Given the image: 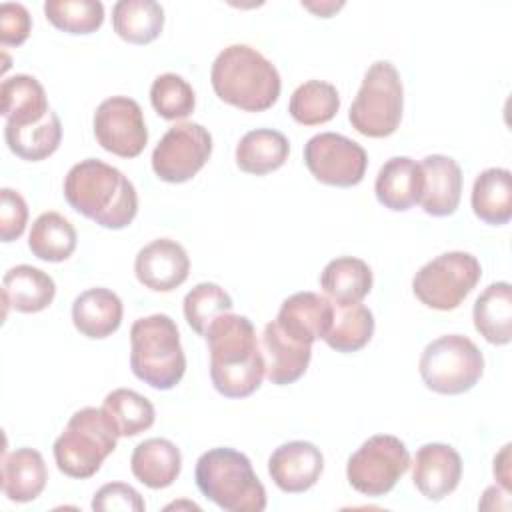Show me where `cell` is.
<instances>
[{"label":"cell","instance_id":"cell-1","mask_svg":"<svg viewBox=\"0 0 512 512\" xmlns=\"http://www.w3.org/2000/svg\"><path fill=\"white\" fill-rule=\"evenodd\" d=\"M210 352V380L226 398L254 394L266 376L264 354L250 318L224 312L204 332Z\"/></svg>","mask_w":512,"mask_h":512},{"label":"cell","instance_id":"cell-2","mask_svg":"<svg viewBox=\"0 0 512 512\" xmlns=\"http://www.w3.org/2000/svg\"><path fill=\"white\" fill-rule=\"evenodd\" d=\"M64 198L72 210L108 230L126 228L138 214L134 184L98 158L80 160L68 170Z\"/></svg>","mask_w":512,"mask_h":512},{"label":"cell","instance_id":"cell-3","mask_svg":"<svg viewBox=\"0 0 512 512\" xmlns=\"http://www.w3.org/2000/svg\"><path fill=\"white\" fill-rule=\"evenodd\" d=\"M210 82L222 102L244 112L272 108L282 88L276 66L246 44H230L214 58Z\"/></svg>","mask_w":512,"mask_h":512},{"label":"cell","instance_id":"cell-4","mask_svg":"<svg viewBox=\"0 0 512 512\" xmlns=\"http://www.w3.org/2000/svg\"><path fill=\"white\" fill-rule=\"evenodd\" d=\"M196 486L210 502L226 512H262L266 488L256 476L246 454L234 448H212L204 452L194 470Z\"/></svg>","mask_w":512,"mask_h":512},{"label":"cell","instance_id":"cell-5","mask_svg":"<svg viewBox=\"0 0 512 512\" xmlns=\"http://www.w3.org/2000/svg\"><path fill=\"white\" fill-rule=\"evenodd\" d=\"M130 368L138 380L156 390H170L182 380L186 356L178 326L168 314H150L132 324Z\"/></svg>","mask_w":512,"mask_h":512},{"label":"cell","instance_id":"cell-6","mask_svg":"<svg viewBox=\"0 0 512 512\" xmlns=\"http://www.w3.org/2000/svg\"><path fill=\"white\" fill-rule=\"evenodd\" d=\"M118 438L120 436L104 408H80L70 416L64 432L54 440L52 452L56 466L70 478H92L116 450Z\"/></svg>","mask_w":512,"mask_h":512},{"label":"cell","instance_id":"cell-7","mask_svg":"<svg viewBox=\"0 0 512 512\" xmlns=\"http://www.w3.org/2000/svg\"><path fill=\"white\" fill-rule=\"evenodd\" d=\"M404 112V86L396 66L388 60L374 62L358 88L348 120L368 138H386L400 126Z\"/></svg>","mask_w":512,"mask_h":512},{"label":"cell","instance_id":"cell-8","mask_svg":"<svg viewBox=\"0 0 512 512\" xmlns=\"http://www.w3.org/2000/svg\"><path fill=\"white\" fill-rule=\"evenodd\" d=\"M418 370L428 390L456 396L478 384L484 374V356L468 336L446 334L426 344Z\"/></svg>","mask_w":512,"mask_h":512},{"label":"cell","instance_id":"cell-9","mask_svg":"<svg viewBox=\"0 0 512 512\" xmlns=\"http://www.w3.org/2000/svg\"><path fill=\"white\" fill-rule=\"evenodd\" d=\"M482 276L478 258L452 250L426 262L412 278L414 296L428 308L448 312L458 308Z\"/></svg>","mask_w":512,"mask_h":512},{"label":"cell","instance_id":"cell-10","mask_svg":"<svg viewBox=\"0 0 512 512\" xmlns=\"http://www.w3.org/2000/svg\"><path fill=\"white\" fill-rule=\"evenodd\" d=\"M410 468L406 444L392 434H374L348 458V484L364 496H384Z\"/></svg>","mask_w":512,"mask_h":512},{"label":"cell","instance_id":"cell-11","mask_svg":"<svg viewBox=\"0 0 512 512\" xmlns=\"http://www.w3.org/2000/svg\"><path fill=\"white\" fill-rule=\"evenodd\" d=\"M212 154V136L198 122L172 126L152 152L154 174L170 184L192 180Z\"/></svg>","mask_w":512,"mask_h":512},{"label":"cell","instance_id":"cell-12","mask_svg":"<svg viewBox=\"0 0 512 512\" xmlns=\"http://www.w3.org/2000/svg\"><path fill=\"white\" fill-rule=\"evenodd\" d=\"M304 164L318 182L350 188L364 180L368 154L358 142L342 134L320 132L304 144Z\"/></svg>","mask_w":512,"mask_h":512},{"label":"cell","instance_id":"cell-13","mask_svg":"<svg viewBox=\"0 0 512 512\" xmlns=\"http://www.w3.org/2000/svg\"><path fill=\"white\" fill-rule=\"evenodd\" d=\"M94 138L110 154L136 158L148 142V128L142 108L128 96H110L94 112Z\"/></svg>","mask_w":512,"mask_h":512},{"label":"cell","instance_id":"cell-14","mask_svg":"<svg viewBox=\"0 0 512 512\" xmlns=\"http://www.w3.org/2000/svg\"><path fill=\"white\" fill-rule=\"evenodd\" d=\"M190 272L184 246L172 238H156L138 250L134 274L138 282L154 292H172L182 286Z\"/></svg>","mask_w":512,"mask_h":512},{"label":"cell","instance_id":"cell-15","mask_svg":"<svg viewBox=\"0 0 512 512\" xmlns=\"http://www.w3.org/2000/svg\"><path fill=\"white\" fill-rule=\"evenodd\" d=\"M324 456L318 446L306 440L280 444L268 458V474L272 482L286 494L310 490L322 476Z\"/></svg>","mask_w":512,"mask_h":512},{"label":"cell","instance_id":"cell-16","mask_svg":"<svg viewBox=\"0 0 512 512\" xmlns=\"http://www.w3.org/2000/svg\"><path fill=\"white\" fill-rule=\"evenodd\" d=\"M462 478V458L450 444L428 442L418 448L412 464L416 490L432 502L452 494Z\"/></svg>","mask_w":512,"mask_h":512},{"label":"cell","instance_id":"cell-17","mask_svg":"<svg viewBox=\"0 0 512 512\" xmlns=\"http://www.w3.org/2000/svg\"><path fill=\"white\" fill-rule=\"evenodd\" d=\"M332 318L334 304L326 296L316 292H296L282 302L274 322L292 340L312 346L326 336Z\"/></svg>","mask_w":512,"mask_h":512},{"label":"cell","instance_id":"cell-18","mask_svg":"<svg viewBox=\"0 0 512 512\" xmlns=\"http://www.w3.org/2000/svg\"><path fill=\"white\" fill-rule=\"evenodd\" d=\"M374 192L376 200L392 212H406L420 204L424 192V170L420 162L408 156H392L380 166Z\"/></svg>","mask_w":512,"mask_h":512},{"label":"cell","instance_id":"cell-19","mask_svg":"<svg viewBox=\"0 0 512 512\" xmlns=\"http://www.w3.org/2000/svg\"><path fill=\"white\" fill-rule=\"evenodd\" d=\"M420 166L424 170L422 210L436 218L454 214L462 196V168L458 162L444 154H430Z\"/></svg>","mask_w":512,"mask_h":512},{"label":"cell","instance_id":"cell-20","mask_svg":"<svg viewBox=\"0 0 512 512\" xmlns=\"http://www.w3.org/2000/svg\"><path fill=\"white\" fill-rule=\"evenodd\" d=\"M260 348L264 354L266 378L276 386H286L302 378L312 358V346L286 336L274 320L264 326Z\"/></svg>","mask_w":512,"mask_h":512},{"label":"cell","instance_id":"cell-21","mask_svg":"<svg viewBox=\"0 0 512 512\" xmlns=\"http://www.w3.org/2000/svg\"><path fill=\"white\" fill-rule=\"evenodd\" d=\"M124 316L122 300L116 292L108 288H88L80 292L72 302V322L74 328L92 340H102L112 336Z\"/></svg>","mask_w":512,"mask_h":512},{"label":"cell","instance_id":"cell-22","mask_svg":"<svg viewBox=\"0 0 512 512\" xmlns=\"http://www.w3.org/2000/svg\"><path fill=\"white\" fill-rule=\"evenodd\" d=\"M56 296V284L44 270L18 264L10 268L2 278V298L8 310L14 308L22 314H36L46 310Z\"/></svg>","mask_w":512,"mask_h":512},{"label":"cell","instance_id":"cell-23","mask_svg":"<svg viewBox=\"0 0 512 512\" xmlns=\"http://www.w3.org/2000/svg\"><path fill=\"white\" fill-rule=\"evenodd\" d=\"M48 482V468L34 448H16L2 458V492L8 500L26 504L36 500Z\"/></svg>","mask_w":512,"mask_h":512},{"label":"cell","instance_id":"cell-24","mask_svg":"<svg viewBox=\"0 0 512 512\" xmlns=\"http://www.w3.org/2000/svg\"><path fill=\"white\" fill-rule=\"evenodd\" d=\"M130 468L144 486L152 490L168 488L182 470V454L168 438H148L132 450Z\"/></svg>","mask_w":512,"mask_h":512},{"label":"cell","instance_id":"cell-25","mask_svg":"<svg viewBox=\"0 0 512 512\" xmlns=\"http://www.w3.org/2000/svg\"><path fill=\"white\" fill-rule=\"evenodd\" d=\"M370 266L354 256L330 260L320 274V288L334 306L360 304L372 290Z\"/></svg>","mask_w":512,"mask_h":512},{"label":"cell","instance_id":"cell-26","mask_svg":"<svg viewBox=\"0 0 512 512\" xmlns=\"http://www.w3.org/2000/svg\"><path fill=\"white\" fill-rule=\"evenodd\" d=\"M0 102V112L10 126L36 124L50 112L42 84L28 74L6 78L0 86Z\"/></svg>","mask_w":512,"mask_h":512},{"label":"cell","instance_id":"cell-27","mask_svg":"<svg viewBox=\"0 0 512 512\" xmlns=\"http://www.w3.org/2000/svg\"><path fill=\"white\" fill-rule=\"evenodd\" d=\"M470 204L484 224L504 226L512 218V174L506 168L482 170L470 194Z\"/></svg>","mask_w":512,"mask_h":512},{"label":"cell","instance_id":"cell-28","mask_svg":"<svg viewBox=\"0 0 512 512\" xmlns=\"http://www.w3.org/2000/svg\"><path fill=\"white\" fill-rule=\"evenodd\" d=\"M476 332L494 346H504L512 340V286L494 282L476 298L474 310Z\"/></svg>","mask_w":512,"mask_h":512},{"label":"cell","instance_id":"cell-29","mask_svg":"<svg viewBox=\"0 0 512 512\" xmlns=\"http://www.w3.org/2000/svg\"><path fill=\"white\" fill-rule=\"evenodd\" d=\"M290 154L288 138L272 128L246 132L236 144V164L242 172L264 176L284 166Z\"/></svg>","mask_w":512,"mask_h":512},{"label":"cell","instance_id":"cell-30","mask_svg":"<svg viewBox=\"0 0 512 512\" xmlns=\"http://www.w3.org/2000/svg\"><path fill=\"white\" fill-rule=\"evenodd\" d=\"M114 32L130 44H150L164 28V8L154 0H120L112 8Z\"/></svg>","mask_w":512,"mask_h":512},{"label":"cell","instance_id":"cell-31","mask_svg":"<svg viewBox=\"0 0 512 512\" xmlns=\"http://www.w3.org/2000/svg\"><path fill=\"white\" fill-rule=\"evenodd\" d=\"M4 140L12 154L28 162H40L52 156L62 142V124L56 112H48L30 126H4Z\"/></svg>","mask_w":512,"mask_h":512},{"label":"cell","instance_id":"cell-32","mask_svg":"<svg viewBox=\"0 0 512 512\" xmlns=\"http://www.w3.org/2000/svg\"><path fill=\"white\" fill-rule=\"evenodd\" d=\"M78 244V234L72 222L58 212L40 214L30 228L28 248L44 262L68 260Z\"/></svg>","mask_w":512,"mask_h":512},{"label":"cell","instance_id":"cell-33","mask_svg":"<svg viewBox=\"0 0 512 512\" xmlns=\"http://www.w3.org/2000/svg\"><path fill=\"white\" fill-rule=\"evenodd\" d=\"M340 110V94L334 84L324 80H308L300 84L288 102L290 116L302 126H318L330 122Z\"/></svg>","mask_w":512,"mask_h":512},{"label":"cell","instance_id":"cell-34","mask_svg":"<svg viewBox=\"0 0 512 512\" xmlns=\"http://www.w3.org/2000/svg\"><path fill=\"white\" fill-rule=\"evenodd\" d=\"M374 334V314L364 304L334 306L330 330L322 338L332 350L350 354L362 350Z\"/></svg>","mask_w":512,"mask_h":512},{"label":"cell","instance_id":"cell-35","mask_svg":"<svg viewBox=\"0 0 512 512\" xmlns=\"http://www.w3.org/2000/svg\"><path fill=\"white\" fill-rule=\"evenodd\" d=\"M104 412L110 416L118 436L130 438L148 430L156 420L152 402L130 388H116L106 394Z\"/></svg>","mask_w":512,"mask_h":512},{"label":"cell","instance_id":"cell-36","mask_svg":"<svg viewBox=\"0 0 512 512\" xmlns=\"http://www.w3.org/2000/svg\"><path fill=\"white\" fill-rule=\"evenodd\" d=\"M48 22L68 34H92L104 22V4L98 0H46Z\"/></svg>","mask_w":512,"mask_h":512},{"label":"cell","instance_id":"cell-37","mask_svg":"<svg viewBox=\"0 0 512 512\" xmlns=\"http://www.w3.org/2000/svg\"><path fill=\"white\" fill-rule=\"evenodd\" d=\"M232 298L230 294L214 284V282H200L196 284L186 296H184V302H182V310H184V318L188 322V326L204 336L206 328L210 326V322L224 314V312H232Z\"/></svg>","mask_w":512,"mask_h":512},{"label":"cell","instance_id":"cell-38","mask_svg":"<svg viewBox=\"0 0 512 512\" xmlns=\"http://www.w3.org/2000/svg\"><path fill=\"white\" fill-rule=\"evenodd\" d=\"M150 102L164 120H182L194 112L196 96L182 76L166 72L154 78L150 86Z\"/></svg>","mask_w":512,"mask_h":512},{"label":"cell","instance_id":"cell-39","mask_svg":"<svg viewBox=\"0 0 512 512\" xmlns=\"http://www.w3.org/2000/svg\"><path fill=\"white\" fill-rule=\"evenodd\" d=\"M146 504L136 488L124 482H110L96 490L92 510L96 512H144Z\"/></svg>","mask_w":512,"mask_h":512},{"label":"cell","instance_id":"cell-40","mask_svg":"<svg viewBox=\"0 0 512 512\" xmlns=\"http://www.w3.org/2000/svg\"><path fill=\"white\" fill-rule=\"evenodd\" d=\"M28 224V206L20 192L12 188L0 190V238L2 242L18 240Z\"/></svg>","mask_w":512,"mask_h":512},{"label":"cell","instance_id":"cell-41","mask_svg":"<svg viewBox=\"0 0 512 512\" xmlns=\"http://www.w3.org/2000/svg\"><path fill=\"white\" fill-rule=\"evenodd\" d=\"M32 30V18L22 4L4 2L0 6V44L20 46L26 42Z\"/></svg>","mask_w":512,"mask_h":512},{"label":"cell","instance_id":"cell-42","mask_svg":"<svg viewBox=\"0 0 512 512\" xmlns=\"http://www.w3.org/2000/svg\"><path fill=\"white\" fill-rule=\"evenodd\" d=\"M510 448V444H504L494 456V476L506 490H510Z\"/></svg>","mask_w":512,"mask_h":512},{"label":"cell","instance_id":"cell-43","mask_svg":"<svg viewBox=\"0 0 512 512\" xmlns=\"http://www.w3.org/2000/svg\"><path fill=\"white\" fill-rule=\"evenodd\" d=\"M302 6L306 8V10H310V12H314L316 16H320V18H330L334 12H338L342 6H344V2H320V4H308V2H302Z\"/></svg>","mask_w":512,"mask_h":512}]
</instances>
